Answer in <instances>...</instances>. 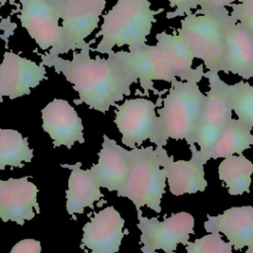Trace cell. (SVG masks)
<instances>
[{
  "label": "cell",
  "mask_w": 253,
  "mask_h": 253,
  "mask_svg": "<svg viewBox=\"0 0 253 253\" xmlns=\"http://www.w3.org/2000/svg\"><path fill=\"white\" fill-rule=\"evenodd\" d=\"M63 168L71 170L68 178V187L66 190V211L69 215L73 216L76 213H83L86 208L94 210V203L98 207L106 204L100 186L91 175L89 169L83 170L81 162L75 164H61Z\"/></svg>",
  "instance_id": "44dd1931"
},
{
  "label": "cell",
  "mask_w": 253,
  "mask_h": 253,
  "mask_svg": "<svg viewBox=\"0 0 253 253\" xmlns=\"http://www.w3.org/2000/svg\"><path fill=\"white\" fill-rule=\"evenodd\" d=\"M125 219L113 206L95 212L82 227L81 248L90 253H117L127 230Z\"/></svg>",
  "instance_id": "4fadbf2b"
},
{
  "label": "cell",
  "mask_w": 253,
  "mask_h": 253,
  "mask_svg": "<svg viewBox=\"0 0 253 253\" xmlns=\"http://www.w3.org/2000/svg\"><path fill=\"white\" fill-rule=\"evenodd\" d=\"M34 150L30 147L28 137L18 130L0 128V170L6 166L12 168L24 167V162L30 163Z\"/></svg>",
  "instance_id": "cb8c5ba5"
},
{
  "label": "cell",
  "mask_w": 253,
  "mask_h": 253,
  "mask_svg": "<svg viewBox=\"0 0 253 253\" xmlns=\"http://www.w3.org/2000/svg\"><path fill=\"white\" fill-rule=\"evenodd\" d=\"M245 253H253V249H247L245 251Z\"/></svg>",
  "instance_id": "1f68e13d"
},
{
  "label": "cell",
  "mask_w": 253,
  "mask_h": 253,
  "mask_svg": "<svg viewBox=\"0 0 253 253\" xmlns=\"http://www.w3.org/2000/svg\"><path fill=\"white\" fill-rule=\"evenodd\" d=\"M29 177L9 178L0 180V220L14 221L24 225L31 220L41 210L37 201L38 188L28 180Z\"/></svg>",
  "instance_id": "9a60e30c"
},
{
  "label": "cell",
  "mask_w": 253,
  "mask_h": 253,
  "mask_svg": "<svg viewBox=\"0 0 253 253\" xmlns=\"http://www.w3.org/2000/svg\"><path fill=\"white\" fill-rule=\"evenodd\" d=\"M107 0H58L61 34L58 45L44 57H56L83 48L98 28Z\"/></svg>",
  "instance_id": "8992f818"
},
{
  "label": "cell",
  "mask_w": 253,
  "mask_h": 253,
  "mask_svg": "<svg viewBox=\"0 0 253 253\" xmlns=\"http://www.w3.org/2000/svg\"><path fill=\"white\" fill-rule=\"evenodd\" d=\"M221 72L253 79V36L230 15L225 23V49Z\"/></svg>",
  "instance_id": "e0dca14e"
},
{
  "label": "cell",
  "mask_w": 253,
  "mask_h": 253,
  "mask_svg": "<svg viewBox=\"0 0 253 253\" xmlns=\"http://www.w3.org/2000/svg\"><path fill=\"white\" fill-rule=\"evenodd\" d=\"M218 177L230 196H241L250 193L253 163L243 154H234L223 158L219 163Z\"/></svg>",
  "instance_id": "603a6c76"
},
{
  "label": "cell",
  "mask_w": 253,
  "mask_h": 253,
  "mask_svg": "<svg viewBox=\"0 0 253 253\" xmlns=\"http://www.w3.org/2000/svg\"><path fill=\"white\" fill-rule=\"evenodd\" d=\"M196 144L190 145L191 159L177 160L169 155L163 146H156L161 166L165 169L169 191L174 196L204 192L208 187L205 163L196 152Z\"/></svg>",
  "instance_id": "5bb4252c"
},
{
  "label": "cell",
  "mask_w": 253,
  "mask_h": 253,
  "mask_svg": "<svg viewBox=\"0 0 253 253\" xmlns=\"http://www.w3.org/2000/svg\"><path fill=\"white\" fill-rule=\"evenodd\" d=\"M17 2V0H0V4L4 5L6 3H10V4H15Z\"/></svg>",
  "instance_id": "4dcf8cb0"
},
{
  "label": "cell",
  "mask_w": 253,
  "mask_h": 253,
  "mask_svg": "<svg viewBox=\"0 0 253 253\" xmlns=\"http://www.w3.org/2000/svg\"><path fill=\"white\" fill-rule=\"evenodd\" d=\"M228 91L230 105L237 119L253 127V85L240 80L229 84Z\"/></svg>",
  "instance_id": "d4e9b609"
},
{
  "label": "cell",
  "mask_w": 253,
  "mask_h": 253,
  "mask_svg": "<svg viewBox=\"0 0 253 253\" xmlns=\"http://www.w3.org/2000/svg\"><path fill=\"white\" fill-rule=\"evenodd\" d=\"M238 1L239 0H204L197 11L206 12V11H219L222 9H228L227 7H230L232 4Z\"/></svg>",
  "instance_id": "f546056e"
},
{
  "label": "cell",
  "mask_w": 253,
  "mask_h": 253,
  "mask_svg": "<svg viewBox=\"0 0 253 253\" xmlns=\"http://www.w3.org/2000/svg\"><path fill=\"white\" fill-rule=\"evenodd\" d=\"M42 129L52 139L53 147L70 149L75 142L83 143L84 126L75 109L64 99H53L42 110Z\"/></svg>",
  "instance_id": "2e32d148"
},
{
  "label": "cell",
  "mask_w": 253,
  "mask_h": 253,
  "mask_svg": "<svg viewBox=\"0 0 253 253\" xmlns=\"http://www.w3.org/2000/svg\"><path fill=\"white\" fill-rule=\"evenodd\" d=\"M205 78L208 80L209 89L205 94L194 143L199 146L196 147V152L206 164V153L232 119L233 111L229 100V84L217 72L206 71Z\"/></svg>",
  "instance_id": "52a82bcc"
},
{
  "label": "cell",
  "mask_w": 253,
  "mask_h": 253,
  "mask_svg": "<svg viewBox=\"0 0 253 253\" xmlns=\"http://www.w3.org/2000/svg\"><path fill=\"white\" fill-rule=\"evenodd\" d=\"M166 180L165 169L160 164L155 148L153 146L134 147L128 150L126 179L117 195L129 199L136 211L146 206L159 213Z\"/></svg>",
  "instance_id": "5b68a950"
},
{
  "label": "cell",
  "mask_w": 253,
  "mask_h": 253,
  "mask_svg": "<svg viewBox=\"0 0 253 253\" xmlns=\"http://www.w3.org/2000/svg\"><path fill=\"white\" fill-rule=\"evenodd\" d=\"M228 15V9L194 11L182 17L176 31L207 71L221 72Z\"/></svg>",
  "instance_id": "277c9868"
},
{
  "label": "cell",
  "mask_w": 253,
  "mask_h": 253,
  "mask_svg": "<svg viewBox=\"0 0 253 253\" xmlns=\"http://www.w3.org/2000/svg\"><path fill=\"white\" fill-rule=\"evenodd\" d=\"M136 212L142 253H158V250L176 253L178 244L186 246L190 235L194 233L195 218L190 212H175L168 217L165 216L162 221L157 217L143 216L141 210Z\"/></svg>",
  "instance_id": "9c48e42d"
},
{
  "label": "cell",
  "mask_w": 253,
  "mask_h": 253,
  "mask_svg": "<svg viewBox=\"0 0 253 253\" xmlns=\"http://www.w3.org/2000/svg\"><path fill=\"white\" fill-rule=\"evenodd\" d=\"M253 127L238 119H231L223 128L216 141L205 155L210 159L226 158L234 154H242L253 145Z\"/></svg>",
  "instance_id": "7402d4cb"
},
{
  "label": "cell",
  "mask_w": 253,
  "mask_h": 253,
  "mask_svg": "<svg viewBox=\"0 0 253 253\" xmlns=\"http://www.w3.org/2000/svg\"><path fill=\"white\" fill-rule=\"evenodd\" d=\"M1 7H2V5L0 4V14H1Z\"/></svg>",
  "instance_id": "d6a6232c"
},
{
  "label": "cell",
  "mask_w": 253,
  "mask_h": 253,
  "mask_svg": "<svg viewBox=\"0 0 253 253\" xmlns=\"http://www.w3.org/2000/svg\"><path fill=\"white\" fill-rule=\"evenodd\" d=\"M204 228L208 233L223 234L235 250L253 249V206L231 207L217 215H207Z\"/></svg>",
  "instance_id": "ac0fdd59"
},
{
  "label": "cell",
  "mask_w": 253,
  "mask_h": 253,
  "mask_svg": "<svg viewBox=\"0 0 253 253\" xmlns=\"http://www.w3.org/2000/svg\"><path fill=\"white\" fill-rule=\"evenodd\" d=\"M21 26L42 50L54 49L60 41L58 0H17Z\"/></svg>",
  "instance_id": "8fae6325"
},
{
  "label": "cell",
  "mask_w": 253,
  "mask_h": 253,
  "mask_svg": "<svg viewBox=\"0 0 253 253\" xmlns=\"http://www.w3.org/2000/svg\"><path fill=\"white\" fill-rule=\"evenodd\" d=\"M204 0H167L173 11L167 13L168 19L184 17L185 15L197 11Z\"/></svg>",
  "instance_id": "83f0119b"
},
{
  "label": "cell",
  "mask_w": 253,
  "mask_h": 253,
  "mask_svg": "<svg viewBox=\"0 0 253 253\" xmlns=\"http://www.w3.org/2000/svg\"><path fill=\"white\" fill-rule=\"evenodd\" d=\"M156 107L157 104L143 97L126 99L116 105L114 122L124 145L132 149L149 140L156 146H162Z\"/></svg>",
  "instance_id": "ba28073f"
},
{
  "label": "cell",
  "mask_w": 253,
  "mask_h": 253,
  "mask_svg": "<svg viewBox=\"0 0 253 253\" xmlns=\"http://www.w3.org/2000/svg\"><path fill=\"white\" fill-rule=\"evenodd\" d=\"M112 54L138 83L144 95L155 91L154 82L171 83L176 76L163 52L156 44H144L132 50H113Z\"/></svg>",
  "instance_id": "30bf717a"
},
{
  "label": "cell",
  "mask_w": 253,
  "mask_h": 253,
  "mask_svg": "<svg viewBox=\"0 0 253 253\" xmlns=\"http://www.w3.org/2000/svg\"><path fill=\"white\" fill-rule=\"evenodd\" d=\"M229 13L253 36V0H239L230 6Z\"/></svg>",
  "instance_id": "4316f807"
},
{
  "label": "cell",
  "mask_w": 253,
  "mask_h": 253,
  "mask_svg": "<svg viewBox=\"0 0 253 253\" xmlns=\"http://www.w3.org/2000/svg\"><path fill=\"white\" fill-rule=\"evenodd\" d=\"M163 10L152 8L149 0H117L103 15L96 37H100L94 51L108 55L115 47L127 46L132 50L147 43L156 16Z\"/></svg>",
  "instance_id": "7a4b0ae2"
},
{
  "label": "cell",
  "mask_w": 253,
  "mask_h": 253,
  "mask_svg": "<svg viewBox=\"0 0 253 253\" xmlns=\"http://www.w3.org/2000/svg\"><path fill=\"white\" fill-rule=\"evenodd\" d=\"M93 42L73 51L70 59L42 55L41 62L52 67L71 83L78 94V99L74 100L76 105L84 103L90 109L104 114L130 95L131 85L135 81L112 54L107 57H91L90 45Z\"/></svg>",
  "instance_id": "6da1fadb"
},
{
  "label": "cell",
  "mask_w": 253,
  "mask_h": 253,
  "mask_svg": "<svg viewBox=\"0 0 253 253\" xmlns=\"http://www.w3.org/2000/svg\"><path fill=\"white\" fill-rule=\"evenodd\" d=\"M47 79L46 66L14 51H5L0 63V103L28 95Z\"/></svg>",
  "instance_id": "7c38bea8"
},
{
  "label": "cell",
  "mask_w": 253,
  "mask_h": 253,
  "mask_svg": "<svg viewBox=\"0 0 253 253\" xmlns=\"http://www.w3.org/2000/svg\"><path fill=\"white\" fill-rule=\"evenodd\" d=\"M205 96L198 82L176 78L170 83L162 106L157 111L162 146L167 144L169 138L186 140L189 146L195 144L194 136Z\"/></svg>",
  "instance_id": "3957f363"
},
{
  "label": "cell",
  "mask_w": 253,
  "mask_h": 253,
  "mask_svg": "<svg viewBox=\"0 0 253 253\" xmlns=\"http://www.w3.org/2000/svg\"><path fill=\"white\" fill-rule=\"evenodd\" d=\"M98 155V163L89 168L91 175L101 188H106L110 192H119L125 184L128 171V150L104 134Z\"/></svg>",
  "instance_id": "d6986e66"
},
{
  "label": "cell",
  "mask_w": 253,
  "mask_h": 253,
  "mask_svg": "<svg viewBox=\"0 0 253 253\" xmlns=\"http://www.w3.org/2000/svg\"><path fill=\"white\" fill-rule=\"evenodd\" d=\"M155 44L161 49L176 78L183 81L201 82L206 75V68L201 63L194 66V53L177 32H159L155 35Z\"/></svg>",
  "instance_id": "ffe728a7"
},
{
  "label": "cell",
  "mask_w": 253,
  "mask_h": 253,
  "mask_svg": "<svg viewBox=\"0 0 253 253\" xmlns=\"http://www.w3.org/2000/svg\"><path fill=\"white\" fill-rule=\"evenodd\" d=\"M42 245L39 240L27 238L17 242L10 253H41Z\"/></svg>",
  "instance_id": "f1b7e54d"
},
{
  "label": "cell",
  "mask_w": 253,
  "mask_h": 253,
  "mask_svg": "<svg viewBox=\"0 0 253 253\" xmlns=\"http://www.w3.org/2000/svg\"><path fill=\"white\" fill-rule=\"evenodd\" d=\"M232 245L222 239L218 232L208 233L186 245L187 253H233Z\"/></svg>",
  "instance_id": "484cf974"
}]
</instances>
